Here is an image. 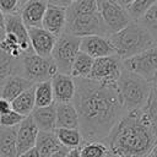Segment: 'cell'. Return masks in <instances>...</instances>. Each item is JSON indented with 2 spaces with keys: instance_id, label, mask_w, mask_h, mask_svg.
Returning a JSON list of instances; mask_svg holds the SVG:
<instances>
[{
  "instance_id": "ac0fdd59",
  "label": "cell",
  "mask_w": 157,
  "mask_h": 157,
  "mask_svg": "<svg viewBox=\"0 0 157 157\" xmlns=\"http://www.w3.org/2000/svg\"><path fill=\"white\" fill-rule=\"evenodd\" d=\"M34 85H36L34 82L26 78L22 75H10L4 80L1 97L12 102L17 96H20L22 92H25L26 90H28Z\"/></svg>"
},
{
  "instance_id": "b9f144b4",
  "label": "cell",
  "mask_w": 157,
  "mask_h": 157,
  "mask_svg": "<svg viewBox=\"0 0 157 157\" xmlns=\"http://www.w3.org/2000/svg\"><path fill=\"white\" fill-rule=\"evenodd\" d=\"M151 155L153 156V157H157V145H156V147L152 150V152H151Z\"/></svg>"
},
{
  "instance_id": "e575fe53",
  "label": "cell",
  "mask_w": 157,
  "mask_h": 157,
  "mask_svg": "<svg viewBox=\"0 0 157 157\" xmlns=\"http://www.w3.org/2000/svg\"><path fill=\"white\" fill-rule=\"evenodd\" d=\"M11 109H12L11 102L7 101V99H5L4 97H0V115H2V114H5V113L10 112Z\"/></svg>"
},
{
  "instance_id": "603a6c76",
  "label": "cell",
  "mask_w": 157,
  "mask_h": 157,
  "mask_svg": "<svg viewBox=\"0 0 157 157\" xmlns=\"http://www.w3.org/2000/svg\"><path fill=\"white\" fill-rule=\"evenodd\" d=\"M11 107L13 110L20 113L23 117H28L36 108V96H34V86L29 87L20 96H17L12 102Z\"/></svg>"
},
{
  "instance_id": "7c38bea8",
  "label": "cell",
  "mask_w": 157,
  "mask_h": 157,
  "mask_svg": "<svg viewBox=\"0 0 157 157\" xmlns=\"http://www.w3.org/2000/svg\"><path fill=\"white\" fill-rule=\"evenodd\" d=\"M81 52L91 55L93 59L117 54L115 49L107 36H87L81 38Z\"/></svg>"
},
{
  "instance_id": "484cf974",
  "label": "cell",
  "mask_w": 157,
  "mask_h": 157,
  "mask_svg": "<svg viewBox=\"0 0 157 157\" xmlns=\"http://www.w3.org/2000/svg\"><path fill=\"white\" fill-rule=\"evenodd\" d=\"M55 134L60 141V144L67 148V150H72V148H77L81 147V145L83 144V136L80 131V129H69V128H56L55 129Z\"/></svg>"
},
{
  "instance_id": "816d5d0a",
  "label": "cell",
  "mask_w": 157,
  "mask_h": 157,
  "mask_svg": "<svg viewBox=\"0 0 157 157\" xmlns=\"http://www.w3.org/2000/svg\"><path fill=\"white\" fill-rule=\"evenodd\" d=\"M74 1H75V0H74Z\"/></svg>"
},
{
  "instance_id": "d4e9b609",
  "label": "cell",
  "mask_w": 157,
  "mask_h": 157,
  "mask_svg": "<svg viewBox=\"0 0 157 157\" xmlns=\"http://www.w3.org/2000/svg\"><path fill=\"white\" fill-rule=\"evenodd\" d=\"M93 63H94V59L91 55L80 50V53L77 54L72 64L70 75L74 78H88L93 67Z\"/></svg>"
},
{
  "instance_id": "ba28073f",
  "label": "cell",
  "mask_w": 157,
  "mask_h": 157,
  "mask_svg": "<svg viewBox=\"0 0 157 157\" xmlns=\"http://www.w3.org/2000/svg\"><path fill=\"white\" fill-rule=\"evenodd\" d=\"M99 12L109 36L123 29L132 21L126 7L118 0H99Z\"/></svg>"
},
{
  "instance_id": "4dcf8cb0",
  "label": "cell",
  "mask_w": 157,
  "mask_h": 157,
  "mask_svg": "<svg viewBox=\"0 0 157 157\" xmlns=\"http://www.w3.org/2000/svg\"><path fill=\"white\" fill-rule=\"evenodd\" d=\"M144 27H146L148 31H150V33L153 36V38H155V40H156V43H157V1H156V4L150 9V10H147L146 11V13L140 18V20H137Z\"/></svg>"
},
{
  "instance_id": "d6a6232c",
  "label": "cell",
  "mask_w": 157,
  "mask_h": 157,
  "mask_svg": "<svg viewBox=\"0 0 157 157\" xmlns=\"http://www.w3.org/2000/svg\"><path fill=\"white\" fill-rule=\"evenodd\" d=\"M25 119L23 115H21L20 113H17L16 110L11 109L10 112L0 115V126H5V128H13V126H18L20 123Z\"/></svg>"
},
{
  "instance_id": "681fc988",
  "label": "cell",
  "mask_w": 157,
  "mask_h": 157,
  "mask_svg": "<svg viewBox=\"0 0 157 157\" xmlns=\"http://www.w3.org/2000/svg\"><path fill=\"white\" fill-rule=\"evenodd\" d=\"M0 29H1V27H0Z\"/></svg>"
},
{
  "instance_id": "8d00e7d4",
  "label": "cell",
  "mask_w": 157,
  "mask_h": 157,
  "mask_svg": "<svg viewBox=\"0 0 157 157\" xmlns=\"http://www.w3.org/2000/svg\"><path fill=\"white\" fill-rule=\"evenodd\" d=\"M18 157H40V153L37 147H33L26 152H22L21 155H18Z\"/></svg>"
},
{
  "instance_id": "60d3db41",
  "label": "cell",
  "mask_w": 157,
  "mask_h": 157,
  "mask_svg": "<svg viewBox=\"0 0 157 157\" xmlns=\"http://www.w3.org/2000/svg\"><path fill=\"white\" fill-rule=\"evenodd\" d=\"M4 23H5V15L0 9V27L1 28H4Z\"/></svg>"
},
{
  "instance_id": "e0dca14e",
  "label": "cell",
  "mask_w": 157,
  "mask_h": 157,
  "mask_svg": "<svg viewBox=\"0 0 157 157\" xmlns=\"http://www.w3.org/2000/svg\"><path fill=\"white\" fill-rule=\"evenodd\" d=\"M47 7V0H29L22 5L20 15L27 27H42Z\"/></svg>"
},
{
  "instance_id": "f1b7e54d",
  "label": "cell",
  "mask_w": 157,
  "mask_h": 157,
  "mask_svg": "<svg viewBox=\"0 0 157 157\" xmlns=\"http://www.w3.org/2000/svg\"><path fill=\"white\" fill-rule=\"evenodd\" d=\"M0 47L4 52H6L13 58H21L22 55H25L20 39L17 38V36H15L11 32L4 31V36L0 40Z\"/></svg>"
},
{
  "instance_id": "4fadbf2b",
  "label": "cell",
  "mask_w": 157,
  "mask_h": 157,
  "mask_svg": "<svg viewBox=\"0 0 157 157\" xmlns=\"http://www.w3.org/2000/svg\"><path fill=\"white\" fill-rule=\"evenodd\" d=\"M32 49L42 56H50L58 37L43 27H28Z\"/></svg>"
},
{
  "instance_id": "4316f807",
  "label": "cell",
  "mask_w": 157,
  "mask_h": 157,
  "mask_svg": "<svg viewBox=\"0 0 157 157\" xmlns=\"http://www.w3.org/2000/svg\"><path fill=\"white\" fill-rule=\"evenodd\" d=\"M34 96H36V107H47L54 102V93L52 87V80L42 81L34 85Z\"/></svg>"
},
{
  "instance_id": "cb8c5ba5",
  "label": "cell",
  "mask_w": 157,
  "mask_h": 157,
  "mask_svg": "<svg viewBox=\"0 0 157 157\" xmlns=\"http://www.w3.org/2000/svg\"><path fill=\"white\" fill-rule=\"evenodd\" d=\"M4 36V28L0 29V40ZM10 75H21V58H13L0 47V78Z\"/></svg>"
},
{
  "instance_id": "83f0119b",
  "label": "cell",
  "mask_w": 157,
  "mask_h": 157,
  "mask_svg": "<svg viewBox=\"0 0 157 157\" xmlns=\"http://www.w3.org/2000/svg\"><path fill=\"white\" fill-rule=\"evenodd\" d=\"M81 157H108L109 147L103 141H83L80 147Z\"/></svg>"
},
{
  "instance_id": "ffe728a7",
  "label": "cell",
  "mask_w": 157,
  "mask_h": 157,
  "mask_svg": "<svg viewBox=\"0 0 157 157\" xmlns=\"http://www.w3.org/2000/svg\"><path fill=\"white\" fill-rule=\"evenodd\" d=\"M32 118L42 131H55L56 129V103L47 107H36Z\"/></svg>"
},
{
  "instance_id": "74e56055",
  "label": "cell",
  "mask_w": 157,
  "mask_h": 157,
  "mask_svg": "<svg viewBox=\"0 0 157 157\" xmlns=\"http://www.w3.org/2000/svg\"><path fill=\"white\" fill-rule=\"evenodd\" d=\"M66 157H81V151H80V147L77 148H72V150H69Z\"/></svg>"
},
{
  "instance_id": "f6af8a7d",
  "label": "cell",
  "mask_w": 157,
  "mask_h": 157,
  "mask_svg": "<svg viewBox=\"0 0 157 157\" xmlns=\"http://www.w3.org/2000/svg\"><path fill=\"white\" fill-rule=\"evenodd\" d=\"M153 87H155V90L157 91V82H153Z\"/></svg>"
},
{
  "instance_id": "3957f363",
  "label": "cell",
  "mask_w": 157,
  "mask_h": 157,
  "mask_svg": "<svg viewBox=\"0 0 157 157\" xmlns=\"http://www.w3.org/2000/svg\"><path fill=\"white\" fill-rule=\"evenodd\" d=\"M109 39L123 60L157 45L153 36L139 21H131L123 29L110 34Z\"/></svg>"
},
{
  "instance_id": "9c48e42d",
  "label": "cell",
  "mask_w": 157,
  "mask_h": 157,
  "mask_svg": "<svg viewBox=\"0 0 157 157\" xmlns=\"http://www.w3.org/2000/svg\"><path fill=\"white\" fill-rule=\"evenodd\" d=\"M123 70V59L118 54L97 58L94 59L93 67L88 78L103 83H117Z\"/></svg>"
},
{
  "instance_id": "bcb514c9",
  "label": "cell",
  "mask_w": 157,
  "mask_h": 157,
  "mask_svg": "<svg viewBox=\"0 0 157 157\" xmlns=\"http://www.w3.org/2000/svg\"><path fill=\"white\" fill-rule=\"evenodd\" d=\"M108 157H118V156H115V155H112V153H110V155H109Z\"/></svg>"
},
{
  "instance_id": "1f68e13d",
  "label": "cell",
  "mask_w": 157,
  "mask_h": 157,
  "mask_svg": "<svg viewBox=\"0 0 157 157\" xmlns=\"http://www.w3.org/2000/svg\"><path fill=\"white\" fill-rule=\"evenodd\" d=\"M144 112L146 113L147 118L150 119L151 124L153 125V128L157 131V91L155 90V87H152V91H151L148 102L145 105Z\"/></svg>"
},
{
  "instance_id": "7a4b0ae2",
  "label": "cell",
  "mask_w": 157,
  "mask_h": 157,
  "mask_svg": "<svg viewBox=\"0 0 157 157\" xmlns=\"http://www.w3.org/2000/svg\"><path fill=\"white\" fill-rule=\"evenodd\" d=\"M104 142L118 157H147L157 145V131L142 108L126 112Z\"/></svg>"
},
{
  "instance_id": "7402d4cb",
  "label": "cell",
  "mask_w": 157,
  "mask_h": 157,
  "mask_svg": "<svg viewBox=\"0 0 157 157\" xmlns=\"http://www.w3.org/2000/svg\"><path fill=\"white\" fill-rule=\"evenodd\" d=\"M36 147L38 148L40 157H49L53 153L65 148L60 144L55 131H42V130H39Z\"/></svg>"
},
{
  "instance_id": "d590c367",
  "label": "cell",
  "mask_w": 157,
  "mask_h": 157,
  "mask_svg": "<svg viewBox=\"0 0 157 157\" xmlns=\"http://www.w3.org/2000/svg\"><path fill=\"white\" fill-rule=\"evenodd\" d=\"M48 4H52V5H56V6H63V7H69L74 0H47Z\"/></svg>"
},
{
  "instance_id": "8992f818",
  "label": "cell",
  "mask_w": 157,
  "mask_h": 157,
  "mask_svg": "<svg viewBox=\"0 0 157 157\" xmlns=\"http://www.w3.org/2000/svg\"><path fill=\"white\" fill-rule=\"evenodd\" d=\"M80 47L81 38L77 36L64 32L58 37L52 52V58L55 61L59 72L70 75L72 64L80 53Z\"/></svg>"
},
{
  "instance_id": "2e32d148",
  "label": "cell",
  "mask_w": 157,
  "mask_h": 157,
  "mask_svg": "<svg viewBox=\"0 0 157 157\" xmlns=\"http://www.w3.org/2000/svg\"><path fill=\"white\" fill-rule=\"evenodd\" d=\"M4 31L5 32H11L21 42L23 54L33 53L31 40H29V34H28V27L25 25L22 17L20 13H11V15H5V23H4Z\"/></svg>"
},
{
  "instance_id": "ab89813d",
  "label": "cell",
  "mask_w": 157,
  "mask_h": 157,
  "mask_svg": "<svg viewBox=\"0 0 157 157\" xmlns=\"http://www.w3.org/2000/svg\"><path fill=\"white\" fill-rule=\"evenodd\" d=\"M118 1H119L124 7H128V6H129V5H131L135 0H118Z\"/></svg>"
},
{
  "instance_id": "d6986e66",
  "label": "cell",
  "mask_w": 157,
  "mask_h": 157,
  "mask_svg": "<svg viewBox=\"0 0 157 157\" xmlns=\"http://www.w3.org/2000/svg\"><path fill=\"white\" fill-rule=\"evenodd\" d=\"M56 128L80 129V117L74 102L56 103Z\"/></svg>"
},
{
  "instance_id": "5bb4252c",
  "label": "cell",
  "mask_w": 157,
  "mask_h": 157,
  "mask_svg": "<svg viewBox=\"0 0 157 157\" xmlns=\"http://www.w3.org/2000/svg\"><path fill=\"white\" fill-rule=\"evenodd\" d=\"M39 129L34 123L32 115L25 117V119L17 126V148L18 155L36 147Z\"/></svg>"
},
{
  "instance_id": "836d02e7",
  "label": "cell",
  "mask_w": 157,
  "mask_h": 157,
  "mask_svg": "<svg viewBox=\"0 0 157 157\" xmlns=\"http://www.w3.org/2000/svg\"><path fill=\"white\" fill-rule=\"evenodd\" d=\"M0 9L4 15L20 13L21 1L20 0H0Z\"/></svg>"
},
{
  "instance_id": "f35d334b",
  "label": "cell",
  "mask_w": 157,
  "mask_h": 157,
  "mask_svg": "<svg viewBox=\"0 0 157 157\" xmlns=\"http://www.w3.org/2000/svg\"><path fill=\"white\" fill-rule=\"evenodd\" d=\"M67 152H69V150H67V148H63V150H60V151H58V152L53 153V155H52V156H49V157H66Z\"/></svg>"
},
{
  "instance_id": "52a82bcc",
  "label": "cell",
  "mask_w": 157,
  "mask_h": 157,
  "mask_svg": "<svg viewBox=\"0 0 157 157\" xmlns=\"http://www.w3.org/2000/svg\"><path fill=\"white\" fill-rule=\"evenodd\" d=\"M65 32L80 38L87 36H107L108 31L101 16V12L94 13H67Z\"/></svg>"
},
{
  "instance_id": "ee69618b",
  "label": "cell",
  "mask_w": 157,
  "mask_h": 157,
  "mask_svg": "<svg viewBox=\"0 0 157 157\" xmlns=\"http://www.w3.org/2000/svg\"><path fill=\"white\" fill-rule=\"evenodd\" d=\"M20 1H21V7H22V5H23V4H26V2H27V1H29V0H20Z\"/></svg>"
},
{
  "instance_id": "8fae6325",
  "label": "cell",
  "mask_w": 157,
  "mask_h": 157,
  "mask_svg": "<svg viewBox=\"0 0 157 157\" xmlns=\"http://www.w3.org/2000/svg\"><path fill=\"white\" fill-rule=\"evenodd\" d=\"M52 87L55 103L74 102L76 94V81L69 74L58 72L52 77Z\"/></svg>"
},
{
  "instance_id": "44dd1931",
  "label": "cell",
  "mask_w": 157,
  "mask_h": 157,
  "mask_svg": "<svg viewBox=\"0 0 157 157\" xmlns=\"http://www.w3.org/2000/svg\"><path fill=\"white\" fill-rule=\"evenodd\" d=\"M0 156L18 157L17 148V126H0Z\"/></svg>"
},
{
  "instance_id": "7dc6e473",
  "label": "cell",
  "mask_w": 157,
  "mask_h": 157,
  "mask_svg": "<svg viewBox=\"0 0 157 157\" xmlns=\"http://www.w3.org/2000/svg\"><path fill=\"white\" fill-rule=\"evenodd\" d=\"M153 82H157V74H156V76H155V80H153Z\"/></svg>"
},
{
  "instance_id": "f907efd6",
  "label": "cell",
  "mask_w": 157,
  "mask_h": 157,
  "mask_svg": "<svg viewBox=\"0 0 157 157\" xmlns=\"http://www.w3.org/2000/svg\"><path fill=\"white\" fill-rule=\"evenodd\" d=\"M0 157H1V156H0Z\"/></svg>"
},
{
  "instance_id": "5b68a950",
  "label": "cell",
  "mask_w": 157,
  "mask_h": 157,
  "mask_svg": "<svg viewBox=\"0 0 157 157\" xmlns=\"http://www.w3.org/2000/svg\"><path fill=\"white\" fill-rule=\"evenodd\" d=\"M58 72L56 64L52 55L42 56L33 52L21 56V75L34 83L52 80Z\"/></svg>"
},
{
  "instance_id": "6da1fadb",
  "label": "cell",
  "mask_w": 157,
  "mask_h": 157,
  "mask_svg": "<svg viewBox=\"0 0 157 157\" xmlns=\"http://www.w3.org/2000/svg\"><path fill=\"white\" fill-rule=\"evenodd\" d=\"M74 104L80 117V131L85 141H105L124 117L117 83H103L91 78H75Z\"/></svg>"
},
{
  "instance_id": "277c9868",
  "label": "cell",
  "mask_w": 157,
  "mask_h": 157,
  "mask_svg": "<svg viewBox=\"0 0 157 157\" xmlns=\"http://www.w3.org/2000/svg\"><path fill=\"white\" fill-rule=\"evenodd\" d=\"M118 92L121 104L126 112L145 108L148 102L153 82L124 67L118 82Z\"/></svg>"
},
{
  "instance_id": "7bdbcfd3",
  "label": "cell",
  "mask_w": 157,
  "mask_h": 157,
  "mask_svg": "<svg viewBox=\"0 0 157 157\" xmlns=\"http://www.w3.org/2000/svg\"><path fill=\"white\" fill-rule=\"evenodd\" d=\"M4 80H5V78H0V97H1V92H2V85H4Z\"/></svg>"
},
{
  "instance_id": "9a60e30c",
  "label": "cell",
  "mask_w": 157,
  "mask_h": 157,
  "mask_svg": "<svg viewBox=\"0 0 157 157\" xmlns=\"http://www.w3.org/2000/svg\"><path fill=\"white\" fill-rule=\"evenodd\" d=\"M66 22H67V7L48 4L42 27L52 32L56 37H59L65 32Z\"/></svg>"
},
{
  "instance_id": "30bf717a",
  "label": "cell",
  "mask_w": 157,
  "mask_h": 157,
  "mask_svg": "<svg viewBox=\"0 0 157 157\" xmlns=\"http://www.w3.org/2000/svg\"><path fill=\"white\" fill-rule=\"evenodd\" d=\"M124 67L153 82L157 74V45L123 60Z\"/></svg>"
},
{
  "instance_id": "c3c4849f",
  "label": "cell",
  "mask_w": 157,
  "mask_h": 157,
  "mask_svg": "<svg viewBox=\"0 0 157 157\" xmlns=\"http://www.w3.org/2000/svg\"><path fill=\"white\" fill-rule=\"evenodd\" d=\"M147 157H153V156H152V155H151V153H150V155H148V156H147Z\"/></svg>"
},
{
  "instance_id": "f546056e",
  "label": "cell",
  "mask_w": 157,
  "mask_h": 157,
  "mask_svg": "<svg viewBox=\"0 0 157 157\" xmlns=\"http://www.w3.org/2000/svg\"><path fill=\"white\" fill-rule=\"evenodd\" d=\"M156 1L157 0H135L131 5L126 7V10L132 21H137L146 13L147 10H150L156 4Z\"/></svg>"
}]
</instances>
